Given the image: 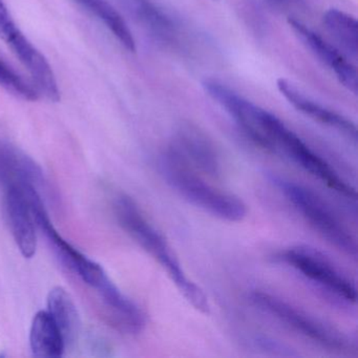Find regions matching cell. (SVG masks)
<instances>
[{"mask_svg": "<svg viewBox=\"0 0 358 358\" xmlns=\"http://www.w3.org/2000/svg\"><path fill=\"white\" fill-rule=\"evenodd\" d=\"M5 210L18 249L26 259H32L37 249L36 221L24 188H6Z\"/></svg>", "mask_w": 358, "mask_h": 358, "instance_id": "cell-10", "label": "cell"}, {"mask_svg": "<svg viewBox=\"0 0 358 358\" xmlns=\"http://www.w3.org/2000/svg\"><path fill=\"white\" fill-rule=\"evenodd\" d=\"M169 145L205 177L211 179L221 177V160L217 148L200 127L192 123H183L178 127Z\"/></svg>", "mask_w": 358, "mask_h": 358, "instance_id": "cell-8", "label": "cell"}, {"mask_svg": "<svg viewBox=\"0 0 358 358\" xmlns=\"http://www.w3.org/2000/svg\"><path fill=\"white\" fill-rule=\"evenodd\" d=\"M117 5L155 36L171 38L173 24L152 0H115Z\"/></svg>", "mask_w": 358, "mask_h": 358, "instance_id": "cell-16", "label": "cell"}, {"mask_svg": "<svg viewBox=\"0 0 358 358\" xmlns=\"http://www.w3.org/2000/svg\"><path fill=\"white\" fill-rule=\"evenodd\" d=\"M48 312L57 324L66 345L76 343L80 334L81 322L78 310L66 289L55 287L48 295Z\"/></svg>", "mask_w": 358, "mask_h": 358, "instance_id": "cell-15", "label": "cell"}, {"mask_svg": "<svg viewBox=\"0 0 358 358\" xmlns=\"http://www.w3.org/2000/svg\"><path fill=\"white\" fill-rule=\"evenodd\" d=\"M270 182L296 209L305 221L338 250L357 257V241L328 203L317 194L294 181L270 175Z\"/></svg>", "mask_w": 358, "mask_h": 358, "instance_id": "cell-3", "label": "cell"}, {"mask_svg": "<svg viewBox=\"0 0 358 358\" xmlns=\"http://www.w3.org/2000/svg\"><path fill=\"white\" fill-rule=\"evenodd\" d=\"M278 91L284 96L285 99L296 108L299 113L313 119L320 124L326 125L330 129H335L343 134L354 142L357 139V129L356 125L343 115L324 108L313 99L306 95L296 85H293L287 79L280 78L276 81Z\"/></svg>", "mask_w": 358, "mask_h": 358, "instance_id": "cell-11", "label": "cell"}, {"mask_svg": "<svg viewBox=\"0 0 358 358\" xmlns=\"http://www.w3.org/2000/svg\"><path fill=\"white\" fill-rule=\"evenodd\" d=\"M264 134L272 152L280 150L333 192L349 200H356L355 188L272 113H266Z\"/></svg>", "mask_w": 358, "mask_h": 358, "instance_id": "cell-4", "label": "cell"}, {"mask_svg": "<svg viewBox=\"0 0 358 358\" xmlns=\"http://www.w3.org/2000/svg\"><path fill=\"white\" fill-rule=\"evenodd\" d=\"M249 297L255 307L280 320L291 330L313 341L316 345L338 353L351 352L353 345L345 333L299 307H295L278 295L266 291L255 290Z\"/></svg>", "mask_w": 358, "mask_h": 358, "instance_id": "cell-5", "label": "cell"}, {"mask_svg": "<svg viewBox=\"0 0 358 358\" xmlns=\"http://www.w3.org/2000/svg\"><path fill=\"white\" fill-rule=\"evenodd\" d=\"M160 169L177 194L205 213L231 223L246 217L247 206L242 199L208 183L205 176L190 166L171 145L161 155Z\"/></svg>", "mask_w": 358, "mask_h": 358, "instance_id": "cell-2", "label": "cell"}, {"mask_svg": "<svg viewBox=\"0 0 358 358\" xmlns=\"http://www.w3.org/2000/svg\"><path fill=\"white\" fill-rule=\"evenodd\" d=\"M0 87L14 97L24 101L38 100V92L29 79L24 78L15 69L0 58Z\"/></svg>", "mask_w": 358, "mask_h": 358, "instance_id": "cell-18", "label": "cell"}, {"mask_svg": "<svg viewBox=\"0 0 358 358\" xmlns=\"http://www.w3.org/2000/svg\"><path fill=\"white\" fill-rule=\"evenodd\" d=\"M114 213L120 227L163 268L176 288L196 311L208 314V299L204 291L188 278L171 245L148 221L137 203L121 194L114 203Z\"/></svg>", "mask_w": 358, "mask_h": 358, "instance_id": "cell-1", "label": "cell"}, {"mask_svg": "<svg viewBox=\"0 0 358 358\" xmlns=\"http://www.w3.org/2000/svg\"><path fill=\"white\" fill-rule=\"evenodd\" d=\"M276 262L285 264L327 292L350 303L357 301L355 284L341 273L320 251L309 246H292L276 253Z\"/></svg>", "mask_w": 358, "mask_h": 358, "instance_id": "cell-7", "label": "cell"}, {"mask_svg": "<svg viewBox=\"0 0 358 358\" xmlns=\"http://www.w3.org/2000/svg\"><path fill=\"white\" fill-rule=\"evenodd\" d=\"M0 39L28 72L39 96H45L50 101H59L60 90L51 64L20 30L5 0H0Z\"/></svg>", "mask_w": 358, "mask_h": 358, "instance_id": "cell-6", "label": "cell"}, {"mask_svg": "<svg viewBox=\"0 0 358 358\" xmlns=\"http://www.w3.org/2000/svg\"><path fill=\"white\" fill-rule=\"evenodd\" d=\"M324 24L343 50L345 57L357 59L358 24L355 17L337 9H330L324 15Z\"/></svg>", "mask_w": 358, "mask_h": 358, "instance_id": "cell-17", "label": "cell"}, {"mask_svg": "<svg viewBox=\"0 0 358 358\" xmlns=\"http://www.w3.org/2000/svg\"><path fill=\"white\" fill-rule=\"evenodd\" d=\"M45 182L43 171L31 157L0 140V184L3 187L32 186L41 192Z\"/></svg>", "mask_w": 358, "mask_h": 358, "instance_id": "cell-12", "label": "cell"}, {"mask_svg": "<svg viewBox=\"0 0 358 358\" xmlns=\"http://www.w3.org/2000/svg\"><path fill=\"white\" fill-rule=\"evenodd\" d=\"M30 347L33 355L36 357L59 358L64 356L66 343L49 312L39 311L33 318Z\"/></svg>", "mask_w": 358, "mask_h": 358, "instance_id": "cell-13", "label": "cell"}, {"mask_svg": "<svg viewBox=\"0 0 358 358\" xmlns=\"http://www.w3.org/2000/svg\"><path fill=\"white\" fill-rule=\"evenodd\" d=\"M288 24L295 36L320 62L334 73L339 83L354 95H357V71L343 53L299 20L289 18Z\"/></svg>", "mask_w": 358, "mask_h": 358, "instance_id": "cell-9", "label": "cell"}, {"mask_svg": "<svg viewBox=\"0 0 358 358\" xmlns=\"http://www.w3.org/2000/svg\"><path fill=\"white\" fill-rule=\"evenodd\" d=\"M92 17L103 24L113 36L129 52H136V41L129 24L120 12L108 0H73Z\"/></svg>", "mask_w": 358, "mask_h": 358, "instance_id": "cell-14", "label": "cell"}]
</instances>
